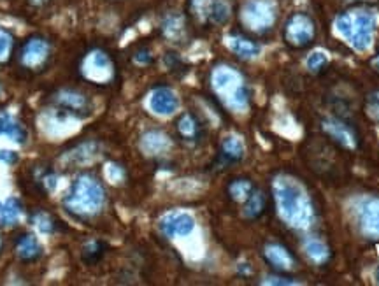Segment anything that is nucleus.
Instances as JSON below:
<instances>
[{
  "label": "nucleus",
  "mask_w": 379,
  "mask_h": 286,
  "mask_svg": "<svg viewBox=\"0 0 379 286\" xmlns=\"http://www.w3.org/2000/svg\"><path fill=\"white\" fill-rule=\"evenodd\" d=\"M106 174H107V177H109L111 181H120L121 177H123V170H121V167L120 166H114V164L107 166Z\"/></svg>",
  "instance_id": "obj_32"
},
{
  "label": "nucleus",
  "mask_w": 379,
  "mask_h": 286,
  "mask_svg": "<svg viewBox=\"0 0 379 286\" xmlns=\"http://www.w3.org/2000/svg\"><path fill=\"white\" fill-rule=\"evenodd\" d=\"M263 255H265V260L272 267L281 269V271H290V269L295 267V258H293V255L286 248L279 246V244H267Z\"/></svg>",
  "instance_id": "obj_17"
},
{
  "label": "nucleus",
  "mask_w": 379,
  "mask_h": 286,
  "mask_svg": "<svg viewBox=\"0 0 379 286\" xmlns=\"http://www.w3.org/2000/svg\"><path fill=\"white\" fill-rule=\"evenodd\" d=\"M367 113L379 125V90L378 92H372L367 97Z\"/></svg>",
  "instance_id": "obj_31"
},
{
  "label": "nucleus",
  "mask_w": 379,
  "mask_h": 286,
  "mask_svg": "<svg viewBox=\"0 0 379 286\" xmlns=\"http://www.w3.org/2000/svg\"><path fill=\"white\" fill-rule=\"evenodd\" d=\"M226 46L230 48V51L235 53L241 58H255V56L260 55V45L255 40L248 39V37L230 35L226 39Z\"/></svg>",
  "instance_id": "obj_18"
},
{
  "label": "nucleus",
  "mask_w": 379,
  "mask_h": 286,
  "mask_svg": "<svg viewBox=\"0 0 379 286\" xmlns=\"http://www.w3.org/2000/svg\"><path fill=\"white\" fill-rule=\"evenodd\" d=\"M276 13V4L272 0H248L242 6L241 19L249 30L262 32V30L270 29L274 25Z\"/></svg>",
  "instance_id": "obj_5"
},
{
  "label": "nucleus",
  "mask_w": 379,
  "mask_h": 286,
  "mask_svg": "<svg viewBox=\"0 0 379 286\" xmlns=\"http://www.w3.org/2000/svg\"><path fill=\"white\" fill-rule=\"evenodd\" d=\"M169 146H171V141L160 130H150L141 137L142 151L148 154H160L167 151Z\"/></svg>",
  "instance_id": "obj_20"
},
{
  "label": "nucleus",
  "mask_w": 379,
  "mask_h": 286,
  "mask_svg": "<svg viewBox=\"0 0 379 286\" xmlns=\"http://www.w3.org/2000/svg\"><path fill=\"white\" fill-rule=\"evenodd\" d=\"M190 8L197 18L212 25H223L230 18V6L226 0H190Z\"/></svg>",
  "instance_id": "obj_8"
},
{
  "label": "nucleus",
  "mask_w": 379,
  "mask_h": 286,
  "mask_svg": "<svg viewBox=\"0 0 379 286\" xmlns=\"http://www.w3.org/2000/svg\"><path fill=\"white\" fill-rule=\"evenodd\" d=\"M211 83L216 95L233 111H242L249 104V92L245 79L232 67H216L211 74Z\"/></svg>",
  "instance_id": "obj_4"
},
{
  "label": "nucleus",
  "mask_w": 379,
  "mask_h": 286,
  "mask_svg": "<svg viewBox=\"0 0 379 286\" xmlns=\"http://www.w3.org/2000/svg\"><path fill=\"white\" fill-rule=\"evenodd\" d=\"M274 195H276L281 216L292 227L302 228L309 225L311 218H313L311 202L295 181L288 180V177H279L274 183Z\"/></svg>",
  "instance_id": "obj_2"
},
{
  "label": "nucleus",
  "mask_w": 379,
  "mask_h": 286,
  "mask_svg": "<svg viewBox=\"0 0 379 286\" xmlns=\"http://www.w3.org/2000/svg\"><path fill=\"white\" fill-rule=\"evenodd\" d=\"M162 30H164V33L167 39L178 42V40L185 35V22H183V16H179V15L167 16V19L164 22Z\"/></svg>",
  "instance_id": "obj_24"
},
{
  "label": "nucleus",
  "mask_w": 379,
  "mask_h": 286,
  "mask_svg": "<svg viewBox=\"0 0 379 286\" xmlns=\"http://www.w3.org/2000/svg\"><path fill=\"white\" fill-rule=\"evenodd\" d=\"M33 225L39 228L42 234H55L59 230V223H56L55 218L47 213H36L32 218Z\"/></svg>",
  "instance_id": "obj_28"
},
{
  "label": "nucleus",
  "mask_w": 379,
  "mask_h": 286,
  "mask_svg": "<svg viewBox=\"0 0 379 286\" xmlns=\"http://www.w3.org/2000/svg\"><path fill=\"white\" fill-rule=\"evenodd\" d=\"M135 62L142 63V65H148V63L153 62V56L150 55V51H146V49H142V51L135 53Z\"/></svg>",
  "instance_id": "obj_35"
},
{
  "label": "nucleus",
  "mask_w": 379,
  "mask_h": 286,
  "mask_svg": "<svg viewBox=\"0 0 379 286\" xmlns=\"http://www.w3.org/2000/svg\"><path fill=\"white\" fill-rule=\"evenodd\" d=\"M13 49V35L8 30L0 29V62H4Z\"/></svg>",
  "instance_id": "obj_29"
},
{
  "label": "nucleus",
  "mask_w": 379,
  "mask_h": 286,
  "mask_svg": "<svg viewBox=\"0 0 379 286\" xmlns=\"http://www.w3.org/2000/svg\"><path fill=\"white\" fill-rule=\"evenodd\" d=\"M358 223L371 239H379V197H367L358 206Z\"/></svg>",
  "instance_id": "obj_13"
},
{
  "label": "nucleus",
  "mask_w": 379,
  "mask_h": 286,
  "mask_svg": "<svg viewBox=\"0 0 379 286\" xmlns=\"http://www.w3.org/2000/svg\"><path fill=\"white\" fill-rule=\"evenodd\" d=\"M255 186H253L252 181L248 180H233L232 183L229 184V193L233 200L237 202H246V198L253 193Z\"/></svg>",
  "instance_id": "obj_26"
},
{
  "label": "nucleus",
  "mask_w": 379,
  "mask_h": 286,
  "mask_svg": "<svg viewBox=\"0 0 379 286\" xmlns=\"http://www.w3.org/2000/svg\"><path fill=\"white\" fill-rule=\"evenodd\" d=\"M179 99L171 88L167 86H160L155 88L150 95V109L158 116H171L178 111Z\"/></svg>",
  "instance_id": "obj_14"
},
{
  "label": "nucleus",
  "mask_w": 379,
  "mask_h": 286,
  "mask_svg": "<svg viewBox=\"0 0 379 286\" xmlns=\"http://www.w3.org/2000/svg\"><path fill=\"white\" fill-rule=\"evenodd\" d=\"M81 74L84 79L91 81V83L106 85L113 77V63L106 53L95 49V51L88 53L81 62Z\"/></svg>",
  "instance_id": "obj_7"
},
{
  "label": "nucleus",
  "mask_w": 379,
  "mask_h": 286,
  "mask_svg": "<svg viewBox=\"0 0 379 286\" xmlns=\"http://www.w3.org/2000/svg\"><path fill=\"white\" fill-rule=\"evenodd\" d=\"M0 161H4V164L13 166V164L18 161V154L11 150H0Z\"/></svg>",
  "instance_id": "obj_33"
},
{
  "label": "nucleus",
  "mask_w": 379,
  "mask_h": 286,
  "mask_svg": "<svg viewBox=\"0 0 379 286\" xmlns=\"http://www.w3.org/2000/svg\"><path fill=\"white\" fill-rule=\"evenodd\" d=\"M16 255L22 262H36L42 255V248L32 234H23L16 241Z\"/></svg>",
  "instance_id": "obj_19"
},
{
  "label": "nucleus",
  "mask_w": 379,
  "mask_h": 286,
  "mask_svg": "<svg viewBox=\"0 0 379 286\" xmlns=\"http://www.w3.org/2000/svg\"><path fill=\"white\" fill-rule=\"evenodd\" d=\"M176 130H178V136L188 144L201 143V139L204 137V125H202L197 114L194 113L181 114L178 123H176Z\"/></svg>",
  "instance_id": "obj_15"
},
{
  "label": "nucleus",
  "mask_w": 379,
  "mask_h": 286,
  "mask_svg": "<svg viewBox=\"0 0 379 286\" xmlns=\"http://www.w3.org/2000/svg\"><path fill=\"white\" fill-rule=\"evenodd\" d=\"M336 30L357 51H367L376 32V15L369 9H351L336 19Z\"/></svg>",
  "instance_id": "obj_3"
},
{
  "label": "nucleus",
  "mask_w": 379,
  "mask_h": 286,
  "mask_svg": "<svg viewBox=\"0 0 379 286\" xmlns=\"http://www.w3.org/2000/svg\"><path fill=\"white\" fill-rule=\"evenodd\" d=\"M263 285H299V281L290 278H267Z\"/></svg>",
  "instance_id": "obj_34"
},
{
  "label": "nucleus",
  "mask_w": 379,
  "mask_h": 286,
  "mask_svg": "<svg viewBox=\"0 0 379 286\" xmlns=\"http://www.w3.org/2000/svg\"><path fill=\"white\" fill-rule=\"evenodd\" d=\"M0 136L8 137L13 143L18 144H25L29 139V132L23 123H20L8 111H0Z\"/></svg>",
  "instance_id": "obj_16"
},
{
  "label": "nucleus",
  "mask_w": 379,
  "mask_h": 286,
  "mask_svg": "<svg viewBox=\"0 0 379 286\" xmlns=\"http://www.w3.org/2000/svg\"><path fill=\"white\" fill-rule=\"evenodd\" d=\"M321 129H323V132L327 134L332 141H336L339 146L346 148V150H357L358 144H360L358 134L355 132L353 127L344 123L343 120L327 118V120L321 121Z\"/></svg>",
  "instance_id": "obj_11"
},
{
  "label": "nucleus",
  "mask_w": 379,
  "mask_h": 286,
  "mask_svg": "<svg viewBox=\"0 0 379 286\" xmlns=\"http://www.w3.org/2000/svg\"><path fill=\"white\" fill-rule=\"evenodd\" d=\"M245 143L237 136H226L222 141V148H219V154L226 164H235L245 158Z\"/></svg>",
  "instance_id": "obj_22"
},
{
  "label": "nucleus",
  "mask_w": 379,
  "mask_h": 286,
  "mask_svg": "<svg viewBox=\"0 0 379 286\" xmlns=\"http://www.w3.org/2000/svg\"><path fill=\"white\" fill-rule=\"evenodd\" d=\"M106 250H107V246L104 244V242L91 241V242H88V244H84L83 251H81V258H83L88 265H93L104 257Z\"/></svg>",
  "instance_id": "obj_25"
},
{
  "label": "nucleus",
  "mask_w": 379,
  "mask_h": 286,
  "mask_svg": "<svg viewBox=\"0 0 379 286\" xmlns=\"http://www.w3.org/2000/svg\"><path fill=\"white\" fill-rule=\"evenodd\" d=\"M106 204V191L100 181L91 174H83L72 183L69 195L63 198L67 213L77 220L97 216Z\"/></svg>",
  "instance_id": "obj_1"
},
{
  "label": "nucleus",
  "mask_w": 379,
  "mask_h": 286,
  "mask_svg": "<svg viewBox=\"0 0 379 286\" xmlns=\"http://www.w3.org/2000/svg\"><path fill=\"white\" fill-rule=\"evenodd\" d=\"M306 253H307V257L311 258V260L316 262V264H321V262L327 260L328 248L325 246L321 241L311 239V241L306 242Z\"/></svg>",
  "instance_id": "obj_27"
},
{
  "label": "nucleus",
  "mask_w": 379,
  "mask_h": 286,
  "mask_svg": "<svg viewBox=\"0 0 379 286\" xmlns=\"http://www.w3.org/2000/svg\"><path fill=\"white\" fill-rule=\"evenodd\" d=\"M372 65H374V69H376V70H379V55L376 56L374 60H372Z\"/></svg>",
  "instance_id": "obj_37"
},
{
  "label": "nucleus",
  "mask_w": 379,
  "mask_h": 286,
  "mask_svg": "<svg viewBox=\"0 0 379 286\" xmlns=\"http://www.w3.org/2000/svg\"><path fill=\"white\" fill-rule=\"evenodd\" d=\"M316 33V26L306 13H295L284 25V40L293 48H306L311 45Z\"/></svg>",
  "instance_id": "obj_6"
},
{
  "label": "nucleus",
  "mask_w": 379,
  "mask_h": 286,
  "mask_svg": "<svg viewBox=\"0 0 379 286\" xmlns=\"http://www.w3.org/2000/svg\"><path fill=\"white\" fill-rule=\"evenodd\" d=\"M265 204H267L265 193L260 190H253V193L246 198L242 214H245L246 218H249V220H255V218L262 216L263 214V211H265Z\"/></svg>",
  "instance_id": "obj_23"
},
{
  "label": "nucleus",
  "mask_w": 379,
  "mask_h": 286,
  "mask_svg": "<svg viewBox=\"0 0 379 286\" xmlns=\"http://www.w3.org/2000/svg\"><path fill=\"white\" fill-rule=\"evenodd\" d=\"M158 227L165 237H186L194 232L195 218L185 211H174L162 216Z\"/></svg>",
  "instance_id": "obj_10"
},
{
  "label": "nucleus",
  "mask_w": 379,
  "mask_h": 286,
  "mask_svg": "<svg viewBox=\"0 0 379 286\" xmlns=\"http://www.w3.org/2000/svg\"><path fill=\"white\" fill-rule=\"evenodd\" d=\"M0 250H2V239H0Z\"/></svg>",
  "instance_id": "obj_39"
},
{
  "label": "nucleus",
  "mask_w": 379,
  "mask_h": 286,
  "mask_svg": "<svg viewBox=\"0 0 379 286\" xmlns=\"http://www.w3.org/2000/svg\"><path fill=\"white\" fill-rule=\"evenodd\" d=\"M53 102L60 107V111L74 118L90 116L91 113L90 99L77 90H62L53 97Z\"/></svg>",
  "instance_id": "obj_9"
},
{
  "label": "nucleus",
  "mask_w": 379,
  "mask_h": 286,
  "mask_svg": "<svg viewBox=\"0 0 379 286\" xmlns=\"http://www.w3.org/2000/svg\"><path fill=\"white\" fill-rule=\"evenodd\" d=\"M376 279H378V283H379V269H378V272H376Z\"/></svg>",
  "instance_id": "obj_38"
},
{
  "label": "nucleus",
  "mask_w": 379,
  "mask_h": 286,
  "mask_svg": "<svg viewBox=\"0 0 379 286\" xmlns=\"http://www.w3.org/2000/svg\"><path fill=\"white\" fill-rule=\"evenodd\" d=\"M49 58V42L42 37H32L23 45L20 53V62L30 70H37Z\"/></svg>",
  "instance_id": "obj_12"
},
{
  "label": "nucleus",
  "mask_w": 379,
  "mask_h": 286,
  "mask_svg": "<svg viewBox=\"0 0 379 286\" xmlns=\"http://www.w3.org/2000/svg\"><path fill=\"white\" fill-rule=\"evenodd\" d=\"M30 2L36 6H42V4H46V2H49V0H30Z\"/></svg>",
  "instance_id": "obj_36"
},
{
  "label": "nucleus",
  "mask_w": 379,
  "mask_h": 286,
  "mask_svg": "<svg viewBox=\"0 0 379 286\" xmlns=\"http://www.w3.org/2000/svg\"><path fill=\"white\" fill-rule=\"evenodd\" d=\"M23 214V206L20 198L9 197L0 200V227H11L20 221Z\"/></svg>",
  "instance_id": "obj_21"
},
{
  "label": "nucleus",
  "mask_w": 379,
  "mask_h": 286,
  "mask_svg": "<svg viewBox=\"0 0 379 286\" xmlns=\"http://www.w3.org/2000/svg\"><path fill=\"white\" fill-rule=\"evenodd\" d=\"M306 63H307V69L313 70V72H318V70H321L325 65H327L328 58L323 51H314L307 56Z\"/></svg>",
  "instance_id": "obj_30"
}]
</instances>
